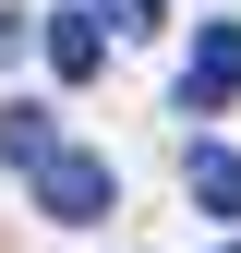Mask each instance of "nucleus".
I'll return each instance as SVG.
<instances>
[{
  "label": "nucleus",
  "instance_id": "39448f33",
  "mask_svg": "<svg viewBox=\"0 0 241 253\" xmlns=\"http://www.w3.org/2000/svg\"><path fill=\"white\" fill-rule=\"evenodd\" d=\"M0 157H12V169H48V157H60V121L12 97V109H0Z\"/></svg>",
  "mask_w": 241,
  "mask_h": 253
},
{
  "label": "nucleus",
  "instance_id": "f03ea898",
  "mask_svg": "<svg viewBox=\"0 0 241 253\" xmlns=\"http://www.w3.org/2000/svg\"><path fill=\"white\" fill-rule=\"evenodd\" d=\"M181 97L193 109H229L241 97V24H205V37L181 48Z\"/></svg>",
  "mask_w": 241,
  "mask_h": 253
},
{
  "label": "nucleus",
  "instance_id": "423d86ee",
  "mask_svg": "<svg viewBox=\"0 0 241 253\" xmlns=\"http://www.w3.org/2000/svg\"><path fill=\"white\" fill-rule=\"evenodd\" d=\"M97 12L120 24V37H145V24H157V0H97Z\"/></svg>",
  "mask_w": 241,
  "mask_h": 253
},
{
  "label": "nucleus",
  "instance_id": "7ed1b4c3",
  "mask_svg": "<svg viewBox=\"0 0 241 253\" xmlns=\"http://www.w3.org/2000/svg\"><path fill=\"white\" fill-rule=\"evenodd\" d=\"M97 60H109V12H48V73L60 84H97Z\"/></svg>",
  "mask_w": 241,
  "mask_h": 253
},
{
  "label": "nucleus",
  "instance_id": "f257e3e1",
  "mask_svg": "<svg viewBox=\"0 0 241 253\" xmlns=\"http://www.w3.org/2000/svg\"><path fill=\"white\" fill-rule=\"evenodd\" d=\"M24 181H37V205L60 217V229H97V217L120 205V169H109V157H84V145H60L48 169H24Z\"/></svg>",
  "mask_w": 241,
  "mask_h": 253
},
{
  "label": "nucleus",
  "instance_id": "20e7f679",
  "mask_svg": "<svg viewBox=\"0 0 241 253\" xmlns=\"http://www.w3.org/2000/svg\"><path fill=\"white\" fill-rule=\"evenodd\" d=\"M181 181H193L205 217H241V157H229V145H193V157H181Z\"/></svg>",
  "mask_w": 241,
  "mask_h": 253
},
{
  "label": "nucleus",
  "instance_id": "0eeeda50",
  "mask_svg": "<svg viewBox=\"0 0 241 253\" xmlns=\"http://www.w3.org/2000/svg\"><path fill=\"white\" fill-rule=\"evenodd\" d=\"M229 253H241V241H229Z\"/></svg>",
  "mask_w": 241,
  "mask_h": 253
}]
</instances>
